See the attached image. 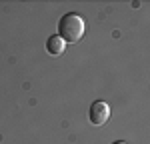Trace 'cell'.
I'll return each mask as SVG.
<instances>
[{
  "mask_svg": "<svg viewBox=\"0 0 150 144\" xmlns=\"http://www.w3.org/2000/svg\"><path fill=\"white\" fill-rule=\"evenodd\" d=\"M84 32H86V24H84L80 14H74V12L64 14L60 18V22H58V36L64 42H70V44L78 42L84 36Z\"/></svg>",
  "mask_w": 150,
  "mask_h": 144,
  "instance_id": "obj_1",
  "label": "cell"
},
{
  "mask_svg": "<svg viewBox=\"0 0 150 144\" xmlns=\"http://www.w3.org/2000/svg\"><path fill=\"white\" fill-rule=\"evenodd\" d=\"M88 118H90V122H92L94 126L106 124L108 118H110V106H108L104 100L92 102V106H90V110H88Z\"/></svg>",
  "mask_w": 150,
  "mask_h": 144,
  "instance_id": "obj_2",
  "label": "cell"
},
{
  "mask_svg": "<svg viewBox=\"0 0 150 144\" xmlns=\"http://www.w3.org/2000/svg\"><path fill=\"white\" fill-rule=\"evenodd\" d=\"M64 48H66V42L60 38V36H50L46 40V50L50 56H60V54H64Z\"/></svg>",
  "mask_w": 150,
  "mask_h": 144,
  "instance_id": "obj_3",
  "label": "cell"
},
{
  "mask_svg": "<svg viewBox=\"0 0 150 144\" xmlns=\"http://www.w3.org/2000/svg\"><path fill=\"white\" fill-rule=\"evenodd\" d=\"M114 144H126V142H120V140H118V142H114Z\"/></svg>",
  "mask_w": 150,
  "mask_h": 144,
  "instance_id": "obj_4",
  "label": "cell"
}]
</instances>
